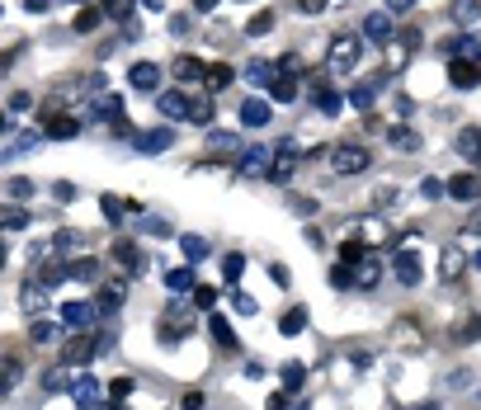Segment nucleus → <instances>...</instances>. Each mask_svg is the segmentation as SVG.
Here are the masks:
<instances>
[{
  "label": "nucleus",
  "instance_id": "nucleus-56",
  "mask_svg": "<svg viewBox=\"0 0 481 410\" xmlns=\"http://www.w3.org/2000/svg\"><path fill=\"white\" fill-rule=\"evenodd\" d=\"M236 312H241V316H255V297H245V293H236Z\"/></svg>",
  "mask_w": 481,
  "mask_h": 410
},
{
  "label": "nucleus",
  "instance_id": "nucleus-30",
  "mask_svg": "<svg viewBox=\"0 0 481 410\" xmlns=\"http://www.w3.org/2000/svg\"><path fill=\"white\" fill-rule=\"evenodd\" d=\"M269 29H274V10H255V14H250V24H245V38H260Z\"/></svg>",
  "mask_w": 481,
  "mask_h": 410
},
{
  "label": "nucleus",
  "instance_id": "nucleus-4",
  "mask_svg": "<svg viewBox=\"0 0 481 410\" xmlns=\"http://www.w3.org/2000/svg\"><path fill=\"white\" fill-rule=\"evenodd\" d=\"M298 57H283L279 67H274V80H269V99H274V105H288V99H298Z\"/></svg>",
  "mask_w": 481,
  "mask_h": 410
},
{
  "label": "nucleus",
  "instance_id": "nucleus-57",
  "mask_svg": "<svg viewBox=\"0 0 481 410\" xmlns=\"http://www.w3.org/2000/svg\"><path fill=\"white\" fill-rule=\"evenodd\" d=\"M171 33H190V14H171Z\"/></svg>",
  "mask_w": 481,
  "mask_h": 410
},
{
  "label": "nucleus",
  "instance_id": "nucleus-52",
  "mask_svg": "<svg viewBox=\"0 0 481 410\" xmlns=\"http://www.w3.org/2000/svg\"><path fill=\"white\" fill-rule=\"evenodd\" d=\"M99 208H104V217H123V203H118V198H109V194L99 198Z\"/></svg>",
  "mask_w": 481,
  "mask_h": 410
},
{
  "label": "nucleus",
  "instance_id": "nucleus-14",
  "mask_svg": "<svg viewBox=\"0 0 481 410\" xmlns=\"http://www.w3.org/2000/svg\"><path fill=\"white\" fill-rule=\"evenodd\" d=\"M171 141H175V132H171V128L137 132V151H146V156H161V151H171Z\"/></svg>",
  "mask_w": 481,
  "mask_h": 410
},
{
  "label": "nucleus",
  "instance_id": "nucleus-19",
  "mask_svg": "<svg viewBox=\"0 0 481 410\" xmlns=\"http://www.w3.org/2000/svg\"><path fill=\"white\" fill-rule=\"evenodd\" d=\"M392 260H396V264H392L396 278H402L406 288H415V283H421V264H415V255H411V251H402V255H392Z\"/></svg>",
  "mask_w": 481,
  "mask_h": 410
},
{
  "label": "nucleus",
  "instance_id": "nucleus-25",
  "mask_svg": "<svg viewBox=\"0 0 481 410\" xmlns=\"http://www.w3.org/2000/svg\"><path fill=\"white\" fill-rule=\"evenodd\" d=\"M95 350H99V344L80 335V340H67V350H61V359H67V363H86V359H90Z\"/></svg>",
  "mask_w": 481,
  "mask_h": 410
},
{
  "label": "nucleus",
  "instance_id": "nucleus-35",
  "mask_svg": "<svg viewBox=\"0 0 481 410\" xmlns=\"http://www.w3.org/2000/svg\"><path fill=\"white\" fill-rule=\"evenodd\" d=\"M458 61H476V67H481V43H476L472 33L458 38Z\"/></svg>",
  "mask_w": 481,
  "mask_h": 410
},
{
  "label": "nucleus",
  "instance_id": "nucleus-12",
  "mask_svg": "<svg viewBox=\"0 0 481 410\" xmlns=\"http://www.w3.org/2000/svg\"><path fill=\"white\" fill-rule=\"evenodd\" d=\"M449 80H453V86L458 90H476L481 86V67H476V61H449Z\"/></svg>",
  "mask_w": 481,
  "mask_h": 410
},
{
  "label": "nucleus",
  "instance_id": "nucleus-28",
  "mask_svg": "<svg viewBox=\"0 0 481 410\" xmlns=\"http://www.w3.org/2000/svg\"><path fill=\"white\" fill-rule=\"evenodd\" d=\"M99 19H104V10H95V5H80V10H76V24H71V33H90V29L99 24Z\"/></svg>",
  "mask_w": 481,
  "mask_h": 410
},
{
  "label": "nucleus",
  "instance_id": "nucleus-31",
  "mask_svg": "<svg viewBox=\"0 0 481 410\" xmlns=\"http://www.w3.org/2000/svg\"><path fill=\"white\" fill-rule=\"evenodd\" d=\"M387 141H392L396 151H421V137H415L411 128H392V132H387Z\"/></svg>",
  "mask_w": 481,
  "mask_h": 410
},
{
  "label": "nucleus",
  "instance_id": "nucleus-15",
  "mask_svg": "<svg viewBox=\"0 0 481 410\" xmlns=\"http://www.w3.org/2000/svg\"><path fill=\"white\" fill-rule=\"evenodd\" d=\"M109 260H114V264H123V269H128V274H142V251H137L133 241H114Z\"/></svg>",
  "mask_w": 481,
  "mask_h": 410
},
{
  "label": "nucleus",
  "instance_id": "nucleus-58",
  "mask_svg": "<svg viewBox=\"0 0 481 410\" xmlns=\"http://www.w3.org/2000/svg\"><path fill=\"white\" fill-rule=\"evenodd\" d=\"M146 232H156V236H171V227H165L161 217H146Z\"/></svg>",
  "mask_w": 481,
  "mask_h": 410
},
{
  "label": "nucleus",
  "instance_id": "nucleus-18",
  "mask_svg": "<svg viewBox=\"0 0 481 410\" xmlns=\"http://www.w3.org/2000/svg\"><path fill=\"white\" fill-rule=\"evenodd\" d=\"M463 264H467L463 245H449V251L439 255V278H458V274H463Z\"/></svg>",
  "mask_w": 481,
  "mask_h": 410
},
{
  "label": "nucleus",
  "instance_id": "nucleus-64",
  "mask_svg": "<svg viewBox=\"0 0 481 410\" xmlns=\"http://www.w3.org/2000/svg\"><path fill=\"white\" fill-rule=\"evenodd\" d=\"M476 222H481V217H476Z\"/></svg>",
  "mask_w": 481,
  "mask_h": 410
},
{
  "label": "nucleus",
  "instance_id": "nucleus-51",
  "mask_svg": "<svg viewBox=\"0 0 481 410\" xmlns=\"http://www.w3.org/2000/svg\"><path fill=\"white\" fill-rule=\"evenodd\" d=\"M458 340H463V344L481 340V316H476V321H467V325H463V331H458Z\"/></svg>",
  "mask_w": 481,
  "mask_h": 410
},
{
  "label": "nucleus",
  "instance_id": "nucleus-39",
  "mask_svg": "<svg viewBox=\"0 0 481 410\" xmlns=\"http://www.w3.org/2000/svg\"><path fill=\"white\" fill-rule=\"evenodd\" d=\"M302 378H307V368H302V363H283V387H288V392H298Z\"/></svg>",
  "mask_w": 481,
  "mask_h": 410
},
{
  "label": "nucleus",
  "instance_id": "nucleus-37",
  "mask_svg": "<svg viewBox=\"0 0 481 410\" xmlns=\"http://www.w3.org/2000/svg\"><path fill=\"white\" fill-rule=\"evenodd\" d=\"M373 99H378V90H373V86H354L349 90V105L354 109H373Z\"/></svg>",
  "mask_w": 481,
  "mask_h": 410
},
{
  "label": "nucleus",
  "instance_id": "nucleus-10",
  "mask_svg": "<svg viewBox=\"0 0 481 410\" xmlns=\"http://www.w3.org/2000/svg\"><path fill=\"white\" fill-rule=\"evenodd\" d=\"M364 38H368V43H378V48H387L392 38H396V29H392V14H387V10H373V14L364 19Z\"/></svg>",
  "mask_w": 481,
  "mask_h": 410
},
{
  "label": "nucleus",
  "instance_id": "nucleus-53",
  "mask_svg": "<svg viewBox=\"0 0 481 410\" xmlns=\"http://www.w3.org/2000/svg\"><path fill=\"white\" fill-rule=\"evenodd\" d=\"M326 5H330V0H298V10H302V14H321Z\"/></svg>",
  "mask_w": 481,
  "mask_h": 410
},
{
  "label": "nucleus",
  "instance_id": "nucleus-43",
  "mask_svg": "<svg viewBox=\"0 0 481 410\" xmlns=\"http://www.w3.org/2000/svg\"><path fill=\"white\" fill-rule=\"evenodd\" d=\"M180 245H184V255H190V260H203V255H208V241H203V236H180Z\"/></svg>",
  "mask_w": 481,
  "mask_h": 410
},
{
  "label": "nucleus",
  "instance_id": "nucleus-48",
  "mask_svg": "<svg viewBox=\"0 0 481 410\" xmlns=\"http://www.w3.org/2000/svg\"><path fill=\"white\" fill-rule=\"evenodd\" d=\"M10 198H14V203L33 198V179H10Z\"/></svg>",
  "mask_w": 481,
  "mask_h": 410
},
{
  "label": "nucleus",
  "instance_id": "nucleus-62",
  "mask_svg": "<svg viewBox=\"0 0 481 410\" xmlns=\"http://www.w3.org/2000/svg\"><path fill=\"white\" fill-rule=\"evenodd\" d=\"M67 5H76V10H80V5H90V0H67Z\"/></svg>",
  "mask_w": 481,
  "mask_h": 410
},
{
  "label": "nucleus",
  "instance_id": "nucleus-26",
  "mask_svg": "<svg viewBox=\"0 0 481 410\" xmlns=\"http://www.w3.org/2000/svg\"><path fill=\"white\" fill-rule=\"evenodd\" d=\"M203 86L208 90H227V86H232V67H227V61H213V67H208V76H203Z\"/></svg>",
  "mask_w": 481,
  "mask_h": 410
},
{
  "label": "nucleus",
  "instance_id": "nucleus-17",
  "mask_svg": "<svg viewBox=\"0 0 481 410\" xmlns=\"http://www.w3.org/2000/svg\"><path fill=\"white\" fill-rule=\"evenodd\" d=\"M349 274H354V288H364V293H368V288H378L383 260H359V264H354V269H349Z\"/></svg>",
  "mask_w": 481,
  "mask_h": 410
},
{
  "label": "nucleus",
  "instance_id": "nucleus-11",
  "mask_svg": "<svg viewBox=\"0 0 481 410\" xmlns=\"http://www.w3.org/2000/svg\"><path fill=\"white\" fill-rule=\"evenodd\" d=\"M444 194L449 198H458V203H472V198H481V175H453L449 184H444Z\"/></svg>",
  "mask_w": 481,
  "mask_h": 410
},
{
  "label": "nucleus",
  "instance_id": "nucleus-3",
  "mask_svg": "<svg viewBox=\"0 0 481 410\" xmlns=\"http://www.w3.org/2000/svg\"><path fill=\"white\" fill-rule=\"evenodd\" d=\"M368 166H373V156L359 141H336V147H330V170L336 175H364Z\"/></svg>",
  "mask_w": 481,
  "mask_h": 410
},
{
  "label": "nucleus",
  "instance_id": "nucleus-36",
  "mask_svg": "<svg viewBox=\"0 0 481 410\" xmlns=\"http://www.w3.org/2000/svg\"><path fill=\"white\" fill-rule=\"evenodd\" d=\"M245 80H255V86H269V80H274V67H269V61H250V67H245Z\"/></svg>",
  "mask_w": 481,
  "mask_h": 410
},
{
  "label": "nucleus",
  "instance_id": "nucleus-54",
  "mask_svg": "<svg viewBox=\"0 0 481 410\" xmlns=\"http://www.w3.org/2000/svg\"><path fill=\"white\" fill-rule=\"evenodd\" d=\"M411 5H415V0H383V10H387V14H406Z\"/></svg>",
  "mask_w": 481,
  "mask_h": 410
},
{
  "label": "nucleus",
  "instance_id": "nucleus-13",
  "mask_svg": "<svg viewBox=\"0 0 481 410\" xmlns=\"http://www.w3.org/2000/svg\"><path fill=\"white\" fill-rule=\"evenodd\" d=\"M161 67H156V61H137V67H133V86L137 90H146V95H161Z\"/></svg>",
  "mask_w": 481,
  "mask_h": 410
},
{
  "label": "nucleus",
  "instance_id": "nucleus-47",
  "mask_svg": "<svg viewBox=\"0 0 481 410\" xmlns=\"http://www.w3.org/2000/svg\"><path fill=\"white\" fill-rule=\"evenodd\" d=\"M222 274H227V278L236 283V278L245 274V255H227V260H222Z\"/></svg>",
  "mask_w": 481,
  "mask_h": 410
},
{
  "label": "nucleus",
  "instance_id": "nucleus-34",
  "mask_svg": "<svg viewBox=\"0 0 481 410\" xmlns=\"http://www.w3.org/2000/svg\"><path fill=\"white\" fill-rule=\"evenodd\" d=\"M133 5H137V0H99V10L109 19H133Z\"/></svg>",
  "mask_w": 481,
  "mask_h": 410
},
{
  "label": "nucleus",
  "instance_id": "nucleus-59",
  "mask_svg": "<svg viewBox=\"0 0 481 410\" xmlns=\"http://www.w3.org/2000/svg\"><path fill=\"white\" fill-rule=\"evenodd\" d=\"M48 5H52V0H24V10H29V14H43Z\"/></svg>",
  "mask_w": 481,
  "mask_h": 410
},
{
  "label": "nucleus",
  "instance_id": "nucleus-44",
  "mask_svg": "<svg viewBox=\"0 0 481 410\" xmlns=\"http://www.w3.org/2000/svg\"><path fill=\"white\" fill-rule=\"evenodd\" d=\"M317 105H321V114H340L345 99H340L336 90H317Z\"/></svg>",
  "mask_w": 481,
  "mask_h": 410
},
{
  "label": "nucleus",
  "instance_id": "nucleus-50",
  "mask_svg": "<svg viewBox=\"0 0 481 410\" xmlns=\"http://www.w3.org/2000/svg\"><path fill=\"white\" fill-rule=\"evenodd\" d=\"M29 109H33V95L14 90V95H10V114H29Z\"/></svg>",
  "mask_w": 481,
  "mask_h": 410
},
{
  "label": "nucleus",
  "instance_id": "nucleus-27",
  "mask_svg": "<svg viewBox=\"0 0 481 410\" xmlns=\"http://www.w3.org/2000/svg\"><path fill=\"white\" fill-rule=\"evenodd\" d=\"M449 14H453V24H472V19L481 14V0H453Z\"/></svg>",
  "mask_w": 481,
  "mask_h": 410
},
{
  "label": "nucleus",
  "instance_id": "nucleus-46",
  "mask_svg": "<svg viewBox=\"0 0 481 410\" xmlns=\"http://www.w3.org/2000/svg\"><path fill=\"white\" fill-rule=\"evenodd\" d=\"M29 227V213L24 208H5V232H24Z\"/></svg>",
  "mask_w": 481,
  "mask_h": 410
},
{
  "label": "nucleus",
  "instance_id": "nucleus-8",
  "mask_svg": "<svg viewBox=\"0 0 481 410\" xmlns=\"http://www.w3.org/2000/svg\"><path fill=\"white\" fill-rule=\"evenodd\" d=\"M298 166H302V151L292 147V141H283V147L274 151V170H269V179H274V184H288Z\"/></svg>",
  "mask_w": 481,
  "mask_h": 410
},
{
  "label": "nucleus",
  "instance_id": "nucleus-60",
  "mask_svg": "<svg viewBox=\"0 0 481 410\" xmlns=\"http://www.w3.org/2000/svg\"><path fill=\"white\" fill-rule=\"evenodd\" d=\"M217 5H222V0H194V10H199V14H208V10H217Z\"/></svg>",
  "mask_w": 481,
  "mask_h": 410
},
{
  "label": "nucleus",
  "instance_id": "nucleus-29",
  "mask_svg": "<svg viewBox=\"0 0 481 410\" xmlns=\"http://www.w3.org/2000/svg\"><path fill=\"white\" fill-rule=\"evenodd\" d=\"M57 335H61L57 321H33V325H29V340H33V344H57Z\"/></svg>",
  "mask_w": 481,
  "mask_h": 410
},
{
  "label": "nucleus",
  "instance_id": "nucleus-20",
  "mask_svg": "<svg viewBox=\"0 0 481 410\" xmlns=\"http://www.w3.org/2000/svg\"><path fill=\"white\" fill-rule=\"evenodd\" d=\"M171 76H175V80H203L208 67H203L199 57H175V61H171Z\"/></svg>",
  "mask_w": 481,
  "mask_h": 410
},
{
  "label": "nucleus",
  "instance_id": "nucleus-40",
  "mask_svg": "<svg viewBox=\"0 0 481 410\" xmlns=\"http://www.w3.org/2000/svg\"><path fill=\"white\" fill-rule=\"evenodd\" d=\"M279 325H283V335H298L302 325H307V312H302V306H292V312H288V316H283Z\"/></svg>",
  "mask_w": 481,
  "mask_h": 410
},
{
  "label": "nucleus",
  "instance_id": "nucleus-61",
  "mask_svg": "<svg viewBox=\"0 0 481 410\" xmlns=\"http://www.w3.org/2000/svg\"><path fill=\"white\" fill-rule=\"evenodd\" d=\"M142 5L152 10V14H161V10H165V0H142Z\"/></svg>",
  "mask_w": 481,
  "mask_h": 410
},
{
  "label": "nucleus",
  "instance_id": "nucleus-7",
  "mask_svg": "<svg viewBox=\"0 0 481 410\" xmlns=\"http://www.w3.org/2000/svg\"><path fill=\"white\" fill-rule=\"evenodd\" d=\"M43 132L48 137H76L80 132V118L76 114H61L57 105H43Z\"/></svg>",
  "mask_w": 481,
  "mask_h": 410
},
{
  "label": "nucleus",
  "instance_id": "nucleus-32",
  "mask_svg": "<svg viewBox=\"0 0 481 410\" xmlns=\"http://www.w3.org/2000/svg\"><path fill=\"white\" fill-rule=\"evenodd\" d=\"M165 288H171V293H190L194 288V269H171V274H165Z\"/></svg>",
  "mask_w": 481,
  "mask_h": 410
},
{
  "label": "nucleus",
  "instance_id": "nucleus-16",
  "mask_svg": "<svg viewBox=\"0 0 481 410\" xmlns=\"http://www.w3.org/2000/svg\"><path fill=\"white\" fill-rule=\"evenodd\" d=\"M458 156H467L472 166H481V128H458Z\"/></svg>",
  "mask_w": 481,
  "mask_h": 410
},
{
  "label": "nucleus",
  "instance_id": "nucleus-49",
  "mask_svg": "<svg viewBox=\"0 0 481 410\" xmlns=\"http://www.w3.org/2000/svg\"><path fill=\"white\" fill-rule=\"evenodd\" d=\"M95 274H99L95 260H71V278H95Z\"/></svg>",
  "mask_w": 481,
  "mask_h": 410
},
{
  "label": "nucleus",
  "instance_id": "nucleus-41",
  "mask_svg": "<svg viewBox=\"0 0 481 410\" xmlns=\"http://www.w3.org/2000/svg\"><path fill=\"white\" fill-rule=\"evenodd\" d=\"M213 335H217L222 350H236V335H232V325H227L222 316H213Z\"/></svg>",
  "mask_w": 481,
  "mask_h": 410
},
{
  "label": "nucleus",
  "instance_id": "nucleus-9",
  "mask_svg": "<svg viewBox=\"0 0 481 410\" xmlns=\"http://www.w3.org/2000/svg\"><path fill=\"white\" fill-rule=\"evenodd\" d=\"M156 109L171 118V123H180V118H190V114H194V99H190V95H180V90H161V95H156Z\"/></svg>",
  "mask_w": 481,
  "mask_h": 410
},
{
  "label": "nucleus",
  "instance_id": "nucleus-2",
  "mask_svg": "<svg viewBox=\"0 0 481 410\" xmlns=\"http://www.w3.org/2000/svg\"><path fill=\"white\" fill-rule=\"evenodd\" d=\"M156 335L165 344H180L184 335H194V302H171L156 321Z\"/></svg>",
  "mask_w": 481,
  "mask_h": 410
},
{
  "label": "nucleus",
  "instance_id": "nucleus-24",
  "mask_svg": "<svg viewBox=\"0 0 481 410\" xmlns=\"http://www.w3.org/2000/svg\"><path fill=\"white\" fill-rule=\"evenodd\" d=\"M95 312H99V306H90V302H67V306H61L67 325H90V321H95Z\"/></svg>",
  "mask_w": 481,
  "mask_h": 410
},
{
  "label": "nucleus",
  "instance_id": "nucleus-22",
  "mask_svg": "<svg viewBox=\"0 0 481 410\" xmlns=\"http://www.w3.org/2000/svg\"><path fill=\"white\" fill-rule=\"evenodd\" d=\"M396 344H402V350H425V331H415V321H396Z\"/></svg>",
  "mask_w": 481,
  "mask_h": 410
},
{
  "label": "nucleus",
  "instance_id": "nucleus-1",
  "mask_svg": "<svg viewBox=\"0 0 481 410\" xmlns=\"http://www.w3.org/2000/svg\"><path fill=\"white\" fill-rule=\"evenodd\" d=\"M359 57H364V38L340 29L336 38H330V48H326V71L330 76H345V71L359 67Z\"/></svg>",
  "mask_w": 481,
  "mask_h": 410
},
{
  "label": "nucleus",
  "instance_id": "nucleus-5",
  "mask_svg": "<svg viewBox=\"0 0 481 410\" xmlns=\"http://www.w3.org/2000/svg\"><path fill=\"white\" fill-rule=\"evenodd\" d=\"M274 151L279 147H245L236 156V175L245 179H269V170H274Z\"/></svg>",
  "mask_w": 481,
  "mask_h": 410
},
{
  "label": "nucleus",
  "instance_id": "nucleus-23",
  "mask_svg": "<svg viewBox=\"0 0 481 410\" xmlns=\"http://www.w3.org/2000/svg\"><path fill=\"white\" fill-rule=\"evenodd\" d=\"M387 236H392L387 222H378V217H364V227H359V241H364V245H383Z\"/></svg>",
  "mask_w": 481,
  "mask_h": 410
},
{
  "label": "nucleus",
  "instance_id": "nucleus-55",
  "mask_svg": "<svg viewBox=\"0 0 481 410\" xmlns=\"http://www.w3.org/2000/svg\"><path fill=\"white\" fill-rule=\"evenodd\" d=\"M213 302H217L213 288H194V306H213Z\"/></svg>",
  "mask_w": 481,
  "mask_h": 410
},
{
  "label": "nucleus",
  "instance_id": "nucleus-33",
  "mask_svg": "<svg viewBox=\"0 0 481 410\" xmlns=\"http://www.w3.org/2000/svg\"><path fill=\"white\" fill-rule=\"evenodd\" d=\"M71 392H76V401H86V405H95V401H99L95 378H76V382H71Z\"/></svg>",
  "mask_w": 481,
  "mask_h": 410
},
{
  "label": "nucleus",
  "instance_id": "nucleus-63",
  "mask_svg": "<svg viewBox=\"0 0 481 410\" xmlns=\"http://www.w3.org/2000/svg\"><path fill=\"white\" fill-rule=\"evenodd\" d=\"M476 264H481V251H476Z\"/></svg>",
  "mask_w": 481,
  "mask_h": 410
},
{
  "label": "nucleus",
  "instance_id": "nucleus-45",
  "mask_svg": "<svg viewBox=\"0 0 481 410\" xmlns=\"http://www.w3.org/2000/svg\"><path fill=\"white\" fill-rule=\"evenodd\" d=\"M213 114H217V109H213V99H194V114H190V118L208 128V123H213Z\"/></svg>",
  "mask_w": 481,
  "mask_h": 410
},
{
  "label": "nucleus",
  "instance_id": "nucleus-42",
  "mask_svg": "<svg viewBox=\"0 0 481 410\" xmlns=\"http://www.w3.org/2000/svg\"><path fill=\"white\" fill-rule=\"evenodd\" d=\"M114 306H123V283H114V288L99 293V312H114Z\"/></svg>",
  "mask_w": 481,
  "mask_h": 410
},
{
  "label": "nucleus",
  "instance_id": "nucleus-38",
  "mask_svg": "<svg viewBox=\"0 0 481 410\" xmlns=\"http://www.w3.org/2000/svg\"><path fill=\"white\" fill-rule=\"evenodd\" d=\"M208 141H213L217 151H232V156H241V151H245V147H241V137H232V132H213Z\"/></svg>",
  "mask_w": 481,
  "mask_h": 410
},
{
  "label": "nucleus",
  "instance_id": "nucleus-6",
  "mask_svg": "<svg viewBox=\"0 0 481 410\" xmlns=\"http://www.w3.org/2000/svg\"><path fill=\"white\" fill-rule=\"evenodd\" d=\"M383 52H387V61H392V71H402L406 61H411L415 52H421V29H402V33H396Z\"/></svg>",
  "mask_w": 481,
  "mask_h": 410
},
{
  "label": "nucleus",
  "instance_id": "nucleus-21",
  "mask_svg": "<svg viewBox=\"0 0 481 410\" xmlns=\"http://www.w3.org/2000/svg\"><path fill=\"white\" fill-rule=\"evenodd\" d=\"M269 114H274V109H269L264 99H245V105H241V123H245V128H264Z\"/></svg>",
  "mask_w": 481,
  "mask_h": 410
}]
</instances>
